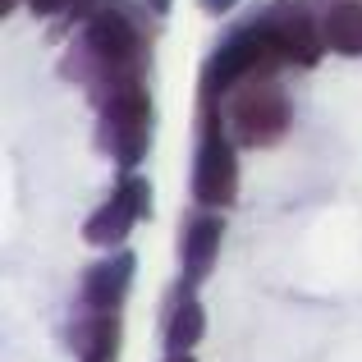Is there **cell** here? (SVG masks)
<instances>
[{
  "label": "cell",
  "instance_id": "obj_1",
  "mask_svg": "<svg viewBox=\"0 0 362 362\" xmlns=\"http://www.w3.org/2000/svg\"><path fill=\"white\" fill-rule=\"evenodd\" d=\"M275 69H284V55L280 46L271 42L257 18L239 23L221 46L211 51V60L202 64V78H197V101L202 106H221L239 83H252V78H275Z\"/></svg>",
  "mask_w": 362,
  "mask_h": 362
},
{
  "label": "cell",
  "instance_id": "obj_2",
  "mask_svg": "<svg viewBox=\"0 0 362 362\" xmlns=\"http://www.w3.org/2000/svg\"><path fill=\"white\" fill-rule=\"evenodd\" d=\"M97 138L101 151L129 175L142 165L151 147V92L142 78H129L97 106Z\"/></svg>",
  "mask_w": 362,
  "mask_h": 362
},
{
  "label": "cell",
  "instance_id": "obj_3",
  "mask_svg": "<svg viewBox=\"0 0 362 362\" xmlns=\"http://www.w3.org/2000/svg\"><path fill=\"white\" fill-rule=\"evenodd\" d=\"M221 119L230 129V138L239 147H275V142L289 133V97L275 78H252V83H239L230 97L221 101Z\"/></svg>",
  "mask_w": 362,
  "mask_h": 362
},
{
  "label": "cell",
  "instance_id": "obj_4",
  "mask_svg": "<svg viewBox=\"0 0 362 362\" xmlns=\"http://www.w3.org/2000/svg\"><path fill=\"white\" fill-rule=\"evenodd\" d=\"M239 197V142L230 138L221 110L202 106V129H197V156H193V202L225 211Z\"/></svg>",
  "mask_w": 362,
  "mask_h": 362
},
{
  "label": "cell",
  "instance_id": "obj_5",
  "mask_svg": "<svg viewBox=\"0 0 362 362\" xmlns=\"http://www.w3.org/2000/svg\"><path fill=\"white\" fill-rule=\"evenodd\" d=\"M257 23L280 46L284 64L312 69L326 55V33H321V14L312 9V0H275L266 14H257Z\"/></svg>",
  "mask_w": 362,
  "mask_h": 362
},
{
  "label": "cell",
  "instance_id": "obj_6",
  "mask_svg": "<svg viewBox=\"0 0 362 362\" xmlns=\"http://www.w3.org/2000/svg\"><path fill=\"white\" fill-rule=\"evenodd\" d=\"M133 271H138V257H133L129 247L106 252L97 266H88V271H83L78 303H83V308H92V312H119L124 298H129Z\"/></svg>",
  "mask_w": 362,
  "mask_h": 362
},
{
  "label": "cell",
  "instance_id": "obj_7",
  "mask_svg": "<svg viewBox=\"0 0 362 362\" xmlns=\"http://www.w3.org/2000/svg\"><path fill=\"white\" fill-rule=\"evenodd\" d=\"M221 239H225V221L221 211L202 206L193 221L184 225V243H179V262H184V284L197 289L206 275L216 271V257H221Z\"/></svg>",
  "mask_w": 362,
  "mask_h": 362
},
{
  "label": "cell",
  "instance_id": "obj_8",
  "mask_svg": "<svg viewBox=\"0 0 362 362\" xmlns=\"http://www.w3.org/2000/svg\"><path fill=\"white\" fill-rule=\"evenodd\" d=\"M69 344L78 362H119V312H92L83 308L69 326Z\"/></svg>",
  "mask_w": 362,
  "mask_h": 362
},
{
  "label": "cell",
  "instance_id": "obj_9",
  "mask_svg": "<svg viewBox=\"0 0 362 362\" xmlns=\"http://www.w3.org/2000/svg\"><path fill=\"white\" fill-rule=\"evenodd\" d=\"M206 335V312L188 284H179L175 303L165 308V354H193V344Z\"/></svg>",
  "mask_w": 362,
  "mask_h": 362
},
{
  "label": "cell",
  "instance_id": "obj_10",
  "mask_svg": "<svg viewBox=\"0 0 362 362\" xmlns=\"http://www.w3.org/2000/svg\"><path fill=\"white\" fill-rule=\"evenodd\" d=\"M133 225H138V211L115 193L110 202H101L97 211L83 221V239H88L92 247H106L110 252V247H124V239L133 234Z\"/></svg>",
  "mask_w": 362,
  "mask_h": 362
},
{
  "label": "cell",
  "instance_id": "obj_11",
  "mask_svg": "<svg viewBox=\"0 0 362 362\" xmlns=\"http://www.w3.org/2000/svg\"><path fill=\"white\" fill-rule=\"evenodd\" d=\"M321 33H326V51L358 60L362 55V0L326 5L321 9Z\"/></svg>",
  "mask_w": 362,
  "mask_h": 362
},
{
  "label": "cell",
  "instance_id": "obj_12",
  "mask_svg": "<svg viewBox=\"0 0 362 362\" xmlns=\"http://www.w3.org/2000/svg\"><path fill=\"white\" fill-rule=\"evenodd\" d=\"M115 193L133 206V211H138V221H151V184H147L142 175H133V170H129V175H124V184L115 188Z\"/></svg>",
  "mask_w": 362,
  "mask_h": 362
},
{
  "label": "cell",
  "instance_id": "obj_13",
  "mask_svg": "<svg viewBox=\"0 0 362 362\" xmlns=\"http://www.w3.org/2000/svg\"><path fill=\"white\" fill-rule=\"evenodd\" d=\"M14 5H18V0H5V5H0V9H5V14H9V9H14ZM23 5L33 9V14H46V18H51V14H64V9H69V0H23Z\"/></svg>",
  "mask_w": 362,
  "mask_h": 362
},
{
  "label": "cell",
  "instance_id": "obj_14",
  "mask_svg": "<svg viewBox=\"0 0 362 362\" xmlns=\"http://www.w3.org/2000/svg\"><path fill=\"white\" fill-rule=\"evenodd\" d=\"M106 5H119V0H69V9H64V14L78 18V23H88V18H92V14H101Z\"/></svg>",
  "mask_w": 362,
  "mask_h": 362
},
{
  "label": "cell",
  "instance_id": "obj_15",
  "mask_svg": "<svg viewBox=\"0 0 362 362\" xmlns=\"http://www.w3.org/2000/svg\"><path fill=\"white\" fill-rule=\"evenodd\" d=\"M197 5H202L206 14H216V18H221V14H230L234 5H243V0H197Z\"/></svg>",
  "mask_w": 362,
  "mask_h": 362
},
{
  "label": "cell",
  "instance_id": "obj_16",
  "mask_svg": "<svg viewBox=\"0 0 362 362\" xmlns=\"http://www.w3.org/2000/svg\"><path fill=\"white\" fill-rule=\"evenodd\" d=\"M142 5H147V9H151V14H156V18H165L170 9H175V0H142Z\"/></svg>",
  "mask_w": 362,
  "mask_h": 362
},
{
  "label": "cell",
  "instance_id": "obj_17",
  "mask_svg": "<svg viewBox=\"0 0 362 362\" xmlns=\"http://www.w3.org/2000/svg\"><path fill=\"white\" fill-rule=\"evenodd\" d=\"M165 362H193V358H188V354H170Z\"/></svg>",
  "mask_w": 362,
  "mask_h": 362
},
{
  "label": "cell",
  "instance_id": "obj_18",
  "mask_svg": "<svg viewBox=\"0 0 362 362\" xmlns=\"http://www.w3.org/2000/svg\"><path fill=\"white\" fill-rule=\"evenodd\" d=\"M321 5H344V0H321Z\"/></svg>",
  "mask_w": 362,
  "mask_h": 362
}]
</instances>
